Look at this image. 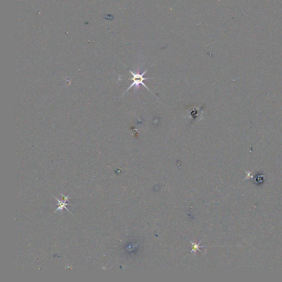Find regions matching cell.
<instances>
[{
	"mask_svg": "<svg viewBox=\"0 0 282 282\" xmlns=\"http://www.w3.org/2000/svg\"><path fill=\"white\" fill-rule=\"evenodd\" d=\"M148 71V70H146L144 72L142 73V74H139V73H134L132 71H129V72L131 73V74L132 75L133 77L132 78L129 79L131 80H132V83L131 84V86L127 88V89L126 90V91L125 92V93L127 92L131 88L132 86H135L136 87H138L139 86V84H142V86H144L145 88H146L147 89H148V90H150V89L148 88V86H146V84L144 83V81L146 80H152V78H144V75L146 74L147 72Z\"/></svg>",
	"mask_w": 282,
	"mask_h": 282,
	"instance_id": "obj_1",
	"label": "cell"
},
{
	"mask_svg": "<svg viewBox=\"0 0 282 282\" xmlns=\"http://www.w3.org/2000/svg\"><path fill=\"white\" fill-rule=\"evenodd\" d=\"M61 196L63 197V199H65V200H64V201H61L60 200L57 199L55 198L57 201L59 202V203H57V205H58V206H59V207L57 208L56 210L55 211V212H56L57 210L61 211V210L63 209V208H65V209H66L68 212H70V211H68V209H67L66 208L67 205H70V204L66 203L67 201H68V200L70 199L69 196H68V195H63L62 194H61Z\"/></svg>",
	"mask_w": 282,
	"mask_h": 282,
	"instance_id": "obj_2",
	"label": "cell"
}]
</instances>
